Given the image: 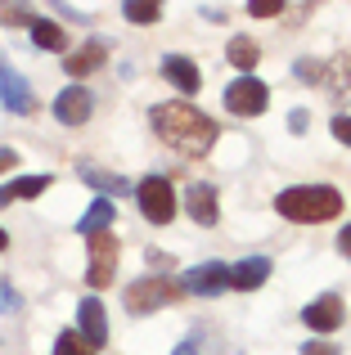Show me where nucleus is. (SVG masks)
<instances>
[{
	"mask_svg": "<svg viewBox=\"0 0 351 355\" xmlns=\"http://www.w3.org/2000/svg\"><path fill=\"white\" fill-rule=\"evenodd\" d=\"M153 135L162 139L167 148H176V153L185 157H207L212 144H216V121H212L207 113H198L194 104H185V99H167V104H153Z\"/></svg>",
	"mask_w": 351,
	"mask_h": 355,
	"instance_id": "1",
	"label": "nucleus"
},
{
	"mask_svg": "<svg viewBox=\"0 0 351 355\" xmlns=\"http://www.w3.org/2000/svg\"><path fill=\"white\" fill-rule=\"evenodd\" d=\"M275 211L298 225H316V220H334L343 211V193L334 184H293L275 198Z\"/></svg>",
	"mask_w": 351,
	"mask_h": 355,
	"instance_id": "2",
	"label": "nucleus"
},
{
	"mask_svg": "<svg viewBox=\"0 0 351 355\" xmlns=\"http://www.w3.org/2000/svg\"><path fill=\"white\" fill-rule=\"evenodd\" d=\"M176 297H180V284L167 275H153V279H140V284L126 288V311L131 315H153L162 311V306H171Z\"/></svg>",
	"mask_w": 351,
	"mask_h": 355,
	"instance_id": "3",
	"label": "nucleus"
},
{
	"mask_svg": "<svg viewBox=\"0 0 351 355\" xmlns=\"http://www.w3.org/2000/svg\"><path fill=\"white\" fill-rule=\"evenodd\" d=\"M135 202H140V211L153 220V225H167L176 216V189L162 175H144L140 184H135Z\"/></svg>",
	"mask_w": 351,
	"mask_h": 355,
	"instance_id": "4",
	"label": "nucleus"
},
{
	"mask_svg": "<svg viewBox=\"0 0 351 355\" xmlns=\"http://www.w3.org/2000/svg\"><path fill=\"white\" fill-rule=\"evenodd\" d=\"M90 270H86V284L90 288H108L113 284V275H117V239L108 234H90Z\"/></svg>",
	"mask_w": 351,
	"mask_h": 355,
	"instance_id": "5",
	"label": "nucleus"
},
{
	"mask_svg": "<svg viewBox=\"0 0 351 355\" xmlns=\"http://www.w3.org/2000/svg\"><path fill=\"white\" fill-rule=\"evenodd\" d=\"M266 104H271V90H266V81H257V77H239L234 86H225V108L239 113V117L266 113Z\"/></svg>",
	"mask_w": 351,
	"mask_h": 355,
	"instance_id": "6",
	"label": "nucleus"
},
{
	"mask_svg": "<svg viewBox=\"0 0 351 355\" xmlns=\"http://www.w3.org/2000/svg\"><path fill=\"white\" fill-rule=\"evenodd\" d=\"M0 104H5L9 113H18V117L36 113V95H32V86H27V77L5 59H0Z\"/></svg>",
	"mask_w": 351,
	"mask_h": 355,
	"instance_id": "7",
	"label": "nucleus"
},
{
	"mask_svg": "<svg viewBox=\"0 0 351 355\" xmlns=\"http://www.w3.org/2000/svg\"><path fill=\"white\" fill-rule=\"evenodd\" d=\"M180 288H185V293H198V297H216V293H225V288H230V266H221V261L194 266V270H185Z\"/></svg>",
	"mask_w": 351,
	"mask_h": 355,
	"instance_id": "8",
	"label": "nucleus"
},
{
	"mask_svg": "<svg viewBox=\"0 0 351 355\" xmlns=\"http://www.w3.org/2000/svg\"><path fill=\"white\" fill-rule=\"evenodd\" d=\"M343 320H347V311H343V302H338L334 293H325L320 302H311L307 311H302V324H307V329H316V333L343 329Z\"/></svg>",
	"mask_w": 351,
	"mask_h": 355,
	"instance_id": "9",
	"label": "nucleus"
},
{
	"mask_svg": "<svg viewBox=\"0 0 351 355\" xmlns=\"http://www.w3.org/2000/svg\"><path fill=\"white\" fill-rule=\"evenodd\" d=\"M90 108H95V99H90L86 86H68L59 99H54V117H59L63 126H81V121H90Z\"/></svg>",
	"mask_w": 351,
	"mask_h": 355,
	"instance_id": "10",
	"label": "nucleus"
},
{
	"mask_svg": "<svg viewBox=\"0 0 351 355\" xmlns=\"http://www.w3.org/2000/svg\"><path fill=\"white\" fill-rule=\"evenodd\" d=\"M185 211H189L198 225H216V220H221L216 189H212V184H189V193H185Z\"/></svg>",
	"mask_w": 351,
	"mask_h": 355,
	"instance_id": "11",
	"label": "nucleus"
},
{
	"mask_svg": "<svg viewBox=\"0 0 351 355\" xmlns=\"http://www.w3.org/2000/svg\"><path fill=\"white\" fill-rule=\"evenodd\" d=\"M266 279H271V261L266 257H243L239 266H230V288H239V293H252Z\"/></svg>",
	"mask_w": 351,
	"mask_h": 355,
	"instance_id": "12",
	"label": "nucleus"
},
{
	"mask_svg": "<svg viewBox=\"0 0 351 355\" xmlns=\"http://www.w3.org/2000/svg\"><path fill=\"white\" fill-rule=\"evenodd\" d=\"M81 338L90 342V347H104L108 342V315H104V302H95V297H90V302H81Z\"/></svg>",
	"mask_w": 351,
	"mask_h": 355,
	"instance_id": "13",
	"label": "nucleus"
},
{
	"mask_svg": "<svg viewBox=\"0 0 351 355\" xmlns=\"http://www.w3.org/2000/svg\"><path fill=\"white\" fill-rule=\"evenodd\" d=\"M162 77H167L176 90H185V95H194V90L203 86L198 68H194V63L185 59V54H167V59H162Z\"/></svg>",
	"mask_w": 351,
	"mask_h": 355,
	"instance_id": "14",
	"label": "nucleus"
},
{
	"mask_svg": "<svg viewBox=\"0 0 351 355\" xmlns=\"http://www.w3.org/2000/svg\"><path fill=\"white\" fill-rule=\"evenodd\" d=\"M104 59H108V45L104 41H86L81 50L68 54V77H90Z\"/></svg>",
	"mask_w": 351,
	"mask_h": 355,
	"instance_id": "15",
	"label": "nucleus"
},
{
	"mask_svg": "<svg viewBox=\"0 0 351 355\" xmlns=\"http://www.w3.org/2000/svg\"><path fill=\"white\" fill-rule=\"evenodd\" d=\"M113 216H117V207H113V202L104 198V193H99V198H95V202L86 207V216L77 220V230H81L86 239H90V234H104V230L113 225Z\"/></svg>",
	"mask_w": 351,
	"mask_h": 355,
	"instance_id": "16",
	"label": "nucleus"
},
{
	"mask_svg": "<svg viewBox=\"0 0 351 355\" xmlns=\"http://www.w3.org/2000/svg\"><path fill=\"white\" fill-rule=\"evenodd\" d=\"M320 81L329 86V95H334L338 104H347V99H351V54H343V59H334V63H329Z\"/></svg>",
	"mask_w": 351,
	"mask_h": 355,
	"instance_id": "17",
	"label": "nucleus"
},
{
	"mask_svg": "<svg viewBox=\"0 0 351 355\" xmlns=\"http://www.w3.org/2000/svg\"><path fill=\"white\" fill-rule=\"evenodd\" d=\"M45 189H50V175H23V180H14V184L0 189V207L14 202V198H36V193H45Z\"/></svg>",
	"mask_w": 351,
	"mask_h": 355,
	"instance_id": "18",
	"label": "nucleus"
},
{
	"mask_svg": "<svg viewBox=\"0 0 351 355\" xmlns=\"http://www.w3.org/2000/svg\"><path fill=\"white\" fill-rule=\"evenodd\" d=\"M81 180L95 184V189H108V193H135V184L126 175H113V171H99V166H81Z\"/></svg>",
	"mask_w": 351,
	"mask_h": 355,
	"instance_id": "19",
	"label": "nucleus"
},
{
	"mask_svg": "<svg viewBox=\"0 0 351 355\" xmlns=\"http://www.w3.org/2000/svg\"><path fill=\"white\" fill-rule=\"evenodd\" d=\"M225 54H230V63H234V68H243V72H248V77H252L257 59H262V50H257V41H248V36H234Z\"/></svg>",
	"mask_w": 351,
	"mask_h": 355,
	"instance_id": "20",
	"label": "nucleus"
},
{
	"mask_svg": "<svg viewBox=\"0 0 351 355\" xmlns=\"http://www.w3.org/2000/svg\"><path fill=\"white\" fill-rule=\"evenodd\" d=\"M32 41L41 45V50H68V36H63V27H54L50 18H36V23H32Z\"/></svg>",
	"mask_w": 351,
	"mask_h": 355,
	"instance_id": "21",
	"label": "nucleus"
},
{
	"mask_svg": "<svg viewBox=\"0 0 351 355\" xmlns=\"http://www.w3.org/2000/svg\"><path fill=\"white\" fill-rule=\"evenodd\" d=\"M54 355H95V347H90L81 333H59V342H54Z\"/></svg>",
	"mask_w": 351,
	"mask_h": 355,
	"instance_id": "22",
	"label": "nucleus"
},
{
	"mask_svg": "<svg viewBox=\"0 0 351 355\" xmlns=\"http://www.w3.org/2000/svg\"><path fill=\"white\" fill-rule=\"evenodd\" d=\"M122 14L131 18V23H158L162 9L153 5V0H131V5H122Z\"/></svg>",
	"mask_w": 351,
	"mask_h": 355,
	"instance_id": "23",
	"label": "nucleus"
},
{
	"mask_svg": "<svg viewBox=\"0 0 351 355\" xmlns=\"http://www.w3.org/2000/svg\"><path fill=\"white\" fill-rule=\"evenodd\" d=\"M0 23H27V27H32L36 18H32L27 5H0Z\"/></svg>",
	"mask_w": 351,
	"mask_h": 355,
	"instance_id": "24",
	"label": "nucleus"
},
{
	"mask_svg": "<svg viewBox=\"0 0 351 355\" xmlns=\"http://www.w3.org/2000/svg\"><path fill=\"white\" fill-rule=\"evenodd\" d=\"M248 14H257V18H275V14H284V0H252V5H248Z\"/></svg>",
	"mask_w": 351,
	"mask_h": 355,
	"instance_id": "25",
	"label": "nucleus"
},
{
	"mask_svg": "<svg viewBox=\"0 0 351 355\" xmlns=\"http://www.w3.org/2000/svg\"><path fill=\"white\" fill-rule=\"evenodd\" d=\"M171 355H203V338H198V333H194V338H185Z\"/></svg>",
	"mask_w": 351,
	"mask_h": 355,
	"instance_id": "26",
	"label": "nucleus"
},
{
	"mask_svg": "<svg viewBox=\"0 0 351 355\" xmlns=\"http://www.w3.org/2000/svg\"><path fill=\"white\" fill-rule=\"evenodd\" d=\"M334 135L351 148V117H334Z\"/></svg>",
	"mask_w": 351,
	"mask_h": 355,
	"instance_id": "27",
	"label": "nucleus"
},
{
	"mask_svg": "<svg viewBox=\"0 0 351 355\" xmlns=\"http://www.w3.org/2000/svg\"><path fill=\"white\" fill-rule=\"evenodd\" d=\"M0 311H18V293L0 284Z\"/></svg>",
	"mask_w": 351,
	"mask_h": 355,
	"instance_id": "28",
	"label": "nucleus"
},
{
	"mask_svg": "<svg viewBox=\"0 0 351 355\" xmlns=\"http://www.w3.org/2000/svg\"><path fill=\"white\" fill-rule=\"evenodd\" d=\"M302 355H338V351L329 347V342H307V347H302Z\"/></svg>",
	"mask_w": 351,
	"mask_h": 355,
	"instance_id": "29",
	"label": "nucleus"
},
{
	"mask_svg": "<svg viewBox=\"0 0 351 355\" xmlns=\"http://www.w3.org/2000/svg\"><path fill=\"white\" fill-rule=\"evenodd\" d=\"M18 162V153H14V148H9V144H0V171H9V166H14Z\"/></svg>",
	"mask_w": 351,
	"mask_h": 355,
	"instance_id": "30",
	"label": "nucleus"
},
{
	"mask_svg": "<svg viewBox=\"0 0 351 355\" xmlns=\"http://www.w3.org/2000/svg\"><path fill=\"white\" fill-rule=\"evenodd\" d=\"M307 121H311V117H307V113H302V108H298V113H293V117H289V126H293V135H302V130H307Z\"/></svg>",
	"mask_w": 351,
	"mask_h": 355,
	"instance_id": "31",
	"label": "nucleus"
},
{
	"mask_svg": "<svg viewBox=\"0 0 351 355\" xmlns=\"http://www.w3.org/2000/svg\"><path fill=\"white\" fill-rule=\"evenodd\" d=\"M338 252H343V257H351V230H343V234H338Z\"/></svg>",
	"mask_w": 351,
	"mask_h": 355,
	"instance_id": "32",
	"label": "nucleus"
},
{
	"mask_svg": "<svg viewBox=\"0 0 351 355\" xmlns=\"http://www.w3.org/2000/svg\"><path fill=\"white\" fill-rule=\"evenodd\" d=\"M5 243H9V239H5V230H0V248H5Z\"/></svg>",
	"mask_w": 351,
	"mask_h": 355,
	"instance_id": "33",
	"label": "nucleus"
}]
</instances>
